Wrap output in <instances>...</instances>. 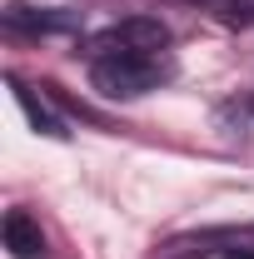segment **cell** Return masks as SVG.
<instances>
[{"label": "cell", "instance_id": "obj_1", "mask_svg": "<svg viewBox=\"0 0 254 259\" xmlns=\"http://www.w3.org/2000/svg\"><path fill=\"white\" fill-rule=\"evenodd\" d=\"M170 75H175V65H170L164 50H155V55L115 50V55H95L90 60V80H95L100 95H110V100H140L150 90H159Z\"/></svg>", "mask_w": 254, "mask_h": 259}, {"label": "cell", "instance_id": "obj_2", "mask_svg": "<svg viewBox=\"0 0 254 259\" xmlns=\"http://www.w3.org/2000/svg\"><path fill=\"white\" fill-rule=\"evenodd\" d=\"M115 50H140V55H155V50H170V25L159 15H130V20H115L90 40V60L95 55H115Z\"/></svg>", "mask_w": 254, "mask_h": 259}, {"label": "cell", "instance_id": "obj_3", "mask_svg": "<svg viewBox=\"0 0 254 259\" xmlns=\"http://www.w3.org/2000/svg\"><path fill=\"white\" fill-rule=\"evenodd\" d=\"M5 30L10 35H60L80 30L75 10H40V5H5Z\"/></svg>", "mask_w": 254, "mask_h": 259}, {"label": "cell", "instance_id": "obj_4", "mask_svg": "<svg viewBox=\"0 0 254 259\" xmlns=\"http://www.w3.org/2000/svg\"><path fill=\"white\" fill-rule=\"evenodd\" d=\"M0 234H5V249L15 259H40L45 254V234H40V225H35L25 209H10L5 225H0Z\"/></svg>", "mask_w": 254, "mask_h": 259}, {"label": "cell", "instance_id": "obj_5", "mask_svg": "<svg viewBox=\"0 0 254 259\" xmlns=\"http://www.w3.org/2000/svg\"><path fill=\"white\" fill-rule=\"evenodd\" d=\"M10 90H15L20 110H25V120H30L40 135H50V140H65V135H70V130H65V120H60V115H55V110H50V105H45L40 95H35L25 80H15V75H10Z\"/></svg>", "mask_w": 254, "mask_h": 259}, {"label": "cell", "instance_id": "obj_6", "mask_svg": "<svg viewBox=\"0 0 254 259\" xmlns=\"http://www.w3.org/2000/svg\"><path fill=\"white\" fill-rule=\"evenodd\" d=\"M220 20H224V25H234V30L254 25V0H220Z\"/></svg>", "mask_w": 254, "mask_h": 259}, {"label": "cell", "instance_id": "obj_7", "mask_svg": "<svg viewBox=\"0 0 254 259\" xmlns=\"http://www.w3.org/2000/svg\"><path fill=\"white\" fill-rule=\"evenodd\" d=\"M220 259H254V249H220Z\"/></svg>", "mask_w": 254, "mask_h": 259}]
</instances>
